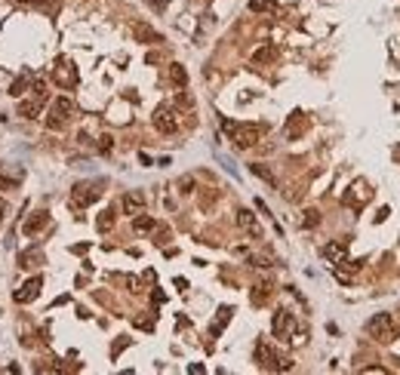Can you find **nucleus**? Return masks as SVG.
Masks as SVG:
<instances>
[{
    "label": "nucleus",
    "instance_id": "1",
    "mask_svg": "<svg viewBox=\"0 0 400 375\" xmlns=\"http://www.w3.org/2000/svg\"><path fill=\"white\" fill-rule=\"evenodd\" d=\"M262 135H265V126H262V123H234L231 126V139H234V145L237 148H253Z\"/></svg>",
    "mask_w": 400,
    "mask_h": 375
},
{
    "label": "nucleus",
    "instance_id": "2",
    "mask_svg": "<svg viewBox=\"0 0 400 375\" xmlns=\"http://www.w3.org/2000/svg\"><path fill=\"white\" fill-rule=\"evenodd\" d=\"M154 126H157V132H163V135L176 132L179 129V111L173 105H160L154 111Z\"/></svg>",
    "mask_w": 400,
    "mask_h": 375
},
{
    "label": "nucleus",
    "instance_id": "3",
    "mask_svg": "<svg viewBox=\"0 0 400 375\" xmlns=\"http://www.w3.org/2000/svg\"><path fill=\"white\" fill-rule=\"evenodd\" d=\"M71 114H74V101H71V99H55V101H53V111H50L47 126H50V129H62Z\"/></svg>",
    "mask_w": 400,
    "mask_h": 375
},
{
    "label": "nucleus",
    "instance_id": "4",
    "mask_svg": "<svg viewBox=\"0 0 400 375\" xmlns=\"http://www.w3.org/2000/svg\"><path fill=\"white\" fill-rule=\"evenodd\" d=\"M102 197V191H99V185H74V191H71V203L77 209H86V206H93V203Z\"/></svg>",
    "mask_w": 400,
    "mask_h": 375
},
{
    "label": "nucleus",
    "instance_id": "5",
    "mask_svg": "<svg viewBox=\"0 0 400 375\" xmlns=\"http://www.w3.org/2000/svg\"><path fill=\"white\" fill-rule=\"evenodd\" d=\"M367 332H370L373 338H382V342H388V338H391V332H394L391 314H375L373 320L367 323Z\"/></svg>",
    "mask_w": 400,
    "mask_h": 375
},
{
    "label": "nucleus",
    "instance_id": "6",
    "mask_svg": "<svg viewBox=\"0 0 400 375\" xmlns=\"http://www.w3.org/2000/svg\"><path fill=\"white\" fill-rule=\"evenodd\" d=\"M53 77H55V83H59V86H65V89L77 86V71H74V65L68 62V59H55Z\"/></svg>",
    "mask_w": 400,
    "mask_h": 375
},
{
    "label": "nucleus",
    "instance_id": "7",
    "mask_svg": "<svg viewBox=\"0 0 400 375\" xmlns=\"http://www.w3.org/2000/svg\"><path fill=\"white\" fill-rule=\"evenodd\" d=\"M293 329H295V317H293L290 311H277V314H274L271 332L277 335V338H290V335H293Z\"/></svg>",
    "mask_w": 400,
    "mask_h": 375
},
{
    "label": "nucleus",
    "instance_id": "8",
    "mask_svg": "<svg viewBox=\"0 0 400 375\" xmlns=\"http://www.w3.org/2000/svg\"><path fill=\"white\" fill-rule=\"evenodd\" d=\"M40 286H43V277H31L25 286H22V289L13 295V299H16L19 304H28V301H34V299L40 295Z\"/></svg>",
    "mask_w": 400,
    "mask_h": 375
},
{
    "label": "nucleus",
    "instance_id": "9",
    "mask_svg": "<svg viewBox=\"0 0 400 375\" xmlns=\"http://www.w3.org/2000/svg\"><path fill=\"white\" fill-rule=\"evenodd\" d=\"M256 363H259V366H265V369H277L280 357L274 354V350H271L265 342H259V345H256Z\"/></svg>",
    "mask_w": 400,
    "mask_h": 375
},
{
    "label": "nucleus",
    "instance_id": "10",
    "mask_svg": "<svg viewBox=\"0 0 400 375\" xmlns=\"http://www.w3.org/2000/svg\"><path fill=\"white\" fill-rule=\"evenodd\" d=\"M123 212L133 215V219H135L139 212H145V197H142V194H135V191H130V194L123 197Z\"/></svg>",
    "mask_w": 400,
    "mask_h": 375
},
{
    "label": "nucleus",
    "instance_id": "11",
    "mask_svg": "<svg viewBox=\"0 0 400 375\" xmlns=\"http://www.w3.org/2000/svg\"><path fill=\"white\" fill-rule=\"evenodd\" d=\"M237 225H240V228H243L246 234H253V237H262V228L256 225V215L249 212V209H240V212H237Z\"/></svg>",
    "mask_w": 400,
    "mask_h": 375
},
{
    "label": "nucleus",
    "instance_id": "12",
    "mask_svg": "<svg viewBox=\"0 0 400 375\" xmlns=\"http://www.w3.org/2000/svg\"><path fill=\"white\" fill-rule=\"evenodd\" d=\"M47 222H50V212H43V209H40V212H34L31 219L25 222V234H28V237H34L37 231L47 228Z\"/></svg>",
    "mask_w": 400,
    "mask_h": 375
},
{
    "label": "nucleus",
    "instance_id": "13",
    "mask_svg": "<svg viewBox=\"0 0 400 375\" xmlns=\"http://www.w3.org/2000/svg\"><path fill=\"white\" fill-rule=\"evenodd\" d=\"M43 105H47V99H37V96H34L31 101H22V105H19V117H28V120L37 117Z\"/></svg>",
    "mask_w": 400,
    "mask_h": 375
},
{
    "label": "nucleus",
    "instance_id": "14",
    "mask_svg": "<svg viewBox=\"0 0 400 375\" xmlns=\"http://www.w3.org/2000/svg\"><path fill=\"white\" fill-rule=\"evenodd\" d=\"M345 249H348V246L339 240V243H329V246L323 249V255H326L329 261H336V265H342V261H345Z\"/></svg>",
    "mask_w": 400,
    "mask_h": 375
},
{
    "label": "nucleus",
    "instance_id": "15",
    "mask_svg": "<svg viewBox=\"0 0 400 375\" xmlns=\"http://www.w3.org/2000/svg\"><path fill=\"white\" fill-rule=\"evenodd\" d=\"M169 80H173V86L185 89V83H188V74H185V68H182V65H169Z\"/></svg>",
    "mask_w": 400,
    "mask_h": 375
},
{
    "label": "nucleus",
    "instance_id": "16",
    "mask_svg": "<svg viewBox=\"0 0 400 375\" xmlns=\"http://www.w3.org/2000/svg\"><path fill=\"white\" fill-rule=\"evenodd\" d=\"M228 320H231V308H222V311H219V320H215V323H213V329H210V335H219L222 329H225V323H228Z\"/></svg>",
    "mask_w": 400,
    "mask_h": 375
},
{
    "label": "nucleus",
    "instance_id": "17",
    "mask_svg": "<svg viewBox=\"0 0 400 375\" xmlns=\"http://www.w3.org/2000/svg\"><path fill=\"white\" fill-rule=\"evenodd\" d=\"M268 299H271V286H268V283H262V286L253 289V304H265Z\"/></svg>",
    "mask_w": 400,
    "mask_h": 375
},
{
    "label": "nucleus",
    "instance_id": "18",
    "mask_svg": "<svg viewBox=\"0 0 400 375\" xmlns=\"http://www.w3.org/2000/svg\"><path fill=\"white\" fill-rule=\"evenodd\" d=\"M135 37H139V40H160V34L157 31H151V28H148V25H135Z\"/></svg>",
    "mask_w": 400,
    "mask_h": 375
},
{
    "label": "nucleus",
    "instance_id": "19",
    "mask_svg": "<svg viewBox=\"0 0 400 375\" xmlns=\"http://www.w3.org/2000/svg\"><path fill=\"white\" fill-rule=\"evenodd\" d=\"M99 231H108V228H114V209H105V212H102L99 215Z\"/></svg>",
    "mask_w": 400,
    "mask_h": 375
},
{
    "label": "nucleus",
    "instance_id": "20",
    "mask_svg": "<svg viewBox=\"0 0 400 375\" xmlns=\"http://www.w3.org/2000/svg\"><path fill=\"white\" fill-rule=\"evenodd\" d=\"M274 6H277L274 0H249V9H253V13H268Z\"/></svg>",
    "mask_w": 400,
    "mask_h": 375
},
{
    "label": "nucleus",
    "instance_id": "21",
    "mask_svg": "<svg viewBox=\"0 0 400 375\" xmlns=\"http://www.w3.org/2000/svg\"><path fill=\"white\" fill-rule=\"evenodd\" d=\"M253 59H256L259 65H262V62H274V59H277V50H274V47H265V50H259Z\"/></svg>",
    "mask_w": 400,
    "mask_h": 375
},
{
    "label": "nucleus",
    "instance_id": "22",
    "mask_svg": "<svg viewBox=\"0 0 400 375\" xmlns=\"http://www.w3.org/2000/svg\"><path fill=\"white\" fill-rule=\"evenodd\" d=\"M133 225H135V231H154V219H148V215H142V212L135 215Z\"/></svg>",
    "mask_w": 400,
    "mask_h": 375
},
{
    "label": "nucleus",
    "instance_id": "23",
    "mask_svg": "<svg viewBox=\"0 0 400 375\" xmlns=\"http://www.w3.org/2000/svg\"><path fill=\"white\" fill-rule=\"evenodd\" d=\"M302 225H305L308 231L317 228V225H320V212H317V209H308V212H305V219H302Z\"/></svg>",
    "mask_w": 400,
    "mask_h": 375
},
{
    "label": "nucleus",
    "instance_id": "24",
    "mask_svg": "<svg viewBox=\"0 0 400 375\" xmlns=\"http://www.w3.org/2000/svg\"><path fill=\"white\" fill-rule=\"evenodd\" d=\"M249 169H253V175H259V178H265L268 185H274V175H271V173H268V169L262 166V163H253V166H249Z\"/></svg>",
    "mask_w": 400,
    "mask_h": 375
},
{
    "label": "nucleus",
    "instance_id": "25",
    "mask_svg": "<svg viewBox=\"0 0 400 375\" xmlns=\"http://www.w3.org/2000/svg\"><path fill=\"white\" fill-rule=\"evenodd\" d=\"M111 148H114V139H111V135H105L102 145H99V151H102V154H111Z\"/></svg>",
    "mask_w": 400,
    "mask_h": 375
},
{
    "label": "nucleus",
    "instance_id": "26",
    "mask_svg": "<svg viewBox=\"0 0 400 375\" xmlns=\"http://www.w3.org/2000/svg\"><path fill=\"white\" fill-rule=\"evenodd\" d=\"M28 77H31V74H28ZM28 77H22V80H16V83H13V96H19L22 89H25V83H28Z\"/></svg>",
    "mask_w": 400,
    "mask_h": 375
},
{
    "label": "nucleus",
    "instance_id": "27",
    "mask_svg": "<svg viewBox=\"0 0 400 375\" xmlns=\"http://www.w3.org/2000/svg\"><path fill=\"white\" fill-rule=\"evenodd\" d=\"M179 188H182V191H185V194H188V191L194 188V178H182V181H179Z\"/></svg>",
    "mask_w": 400,
    "mask_h": 375
},
{
    "label": "nucleus",
    "instance_id": "28",
    "mask_svg": "<svg viewBox=\"0 0 400 375\" xmlns=\"http://www.w3.org/2000/svg\"><path fill=\"white\" fill-rule=\"evenodd\" d=\"M16 3H25V6H43L47 0H16Z\"/></svg>",
    "mask_w": 400,
    "mask_h": 375
},
{
    "label": "nucleus",
    "instance_id": "29",
    "mask_svg": "<svg viewBox=\"0 0 400 375\" xmlns=\"http://www.w3.org/2000/svg\"><path fill=\"white\" fill-rule=\"evenodd\" d=\"M123 348H127V338H120V342H117V345H114V350H111V354H114V357H117V354H120V350H123Z\"/></svg>",
    "mask_w": 400,
    "mask_h": 375
},
{
    "label": "nucleus",
    "instance_id": "30",
    "mask_svg": "<svg viewBox=\"0 0 400 375\" xmlns=\"http://www.w3.org/2000/svg\"><path fill=\"white\" fill-rule=\"evenodd\" d=\"M0 215H3V203H0Z\"/></svg>",
    "mask_w": 400,
    "mask_h": 375
}]
</instances>
